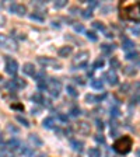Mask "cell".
<instances>
[{
    "label": "cell",
    "instance_id": "8fae6325",
    "mask_svg": "<svg viewBox=\"0 0 140 157\" xmlns=\"http://www.w3.org/2000/svg\"><path fill=\"white\" fill-rule=\"evenodd\" d=\"M105 95L107 94H104V95H93V94H87L86 95V101L90 104H95V102H100L101 100H104L105 98Z\"/></svg>",
    "mask_w": 140,
    "mask_h": 157
},
{
    "label": "cell",
    "instance_id": "1f68e13d",
    "mask_svg": "<svg viewBox=\"0 0 140 157\" xmlns=\"http://www.w3.org/2000/svg\"><path fill=\"white\" fill-rule=\"evenodd\" d=\"M81 16L84 17V18H91V17H93V10H91V8H87V10H83Z\"/></svg>",
    "mask_w": 140,
    "mask_h": 157
},
{
    "label": "cell",
    "instance_id": "83f0119b",
    "mask_svg": "<svg viewBox=\"0 0 140 157\" xmlns=\"http://www.w3.org/2000/svg\"><path fill=\"white\" fill-rule=\"evenodd\" d=\"M93 27L95 28V30H98V31H105V25H104L102 23H100V21H94Z\"/></svg>",
    "mask_w": 140,
    "mask_h": 157
},
{
    "label": "cell",
    "instance_id": "7a4b0ae2",
    "mask_svg": "<svg viewBox=\"0 0 140 157\" xmlns=\"http://www.w3.org/2000/svg\"><path fill=\"white\" fill-rule=\"evenodd\" d=\"M130 147H132V139H130L129 136H123V138L118 139V140L115 142V144H114L115 151L121 153V154H126V153H129Z\"/></svg>",
    "mask_w": 140,
    "mask_h": 157
},
{
    "label": "cell",
    "instance_id": "5bb4252c",
    "mask_svg": "<svg viewBox=\"0 0 140 157\" xmlns=\"http://www.w3.org/2000/svg\"><path fill=\"white\" fill-rule=\"evenodd\" d=\"M42 125H44V128H46V129H52L55 125V119L52 117L45 118V119L42 121Z\"/></svg>",
    "mask_w": 140,
    "mask_h": 157
},
{
    "label": "cell",
    "instance_id": "d4e9b609",
    "mask_svg": "<svg viewBox=\"0 0 140 157\" xmlns=\"http://www.w3.org/2000/svg\"><path fill=\"white\" fill-rule=\"evenodd\" d=\"M66 91H67V94L71 95V97H77V95H78L77 90H76L73 86H67V87H66Z\"/></svg>",
    "mask_w": 140,
    "mask_h": 157
},
{
    "label": "cell",
    "instance_id": "ab89813d",
    "mask_svg": "<svg viewBox=\"0 0 140 157\" xmlns=\"http://www.w3.org/2000/svg\"><path fill=\"white\" fill-rule=\"evenodd\" d=\"M130 31H132L133 35H140V28H139V27H132V28H130Z\"/></svg>",
    "mask_w": 140,
    "mask_h": 157
},
{
    "label": "cell",
    "instance_id": "4dcf8cb0",
    "mask_svg": "<svg viewBox=\"0 0 140 157\" xmlns=\"http://www.w3.org/2000/svg\"><path fill=\"white\" fill-rule=\"evenodd\" d=\"M80 112H81V111H80V108H78V107H73V108H71V110H70V117H78V115H80Z\"/></svg>",
    "mask_w": 140,
    "mask_h": 157
},
{
    "label": "cell",
    "instance_id": "9a60e30c",
    "mask_svg": "<svg viewBox=\"0 0 140 157\" xmlns=\"http://www.w3.org/2000/svg\"><path fill=\"white\" fill-rule=\"evenodd\" d=\"M59 56L60 58H67V56L71 53V47H62L60 49H59Z\"/></svg>",
    "mask_w": 140,
    "mask_h": 157
},
{
    "label": "cell",
    "instance_id": "d590c367",
    "mask_svg": "<svg viewBox=\"0 0 140 157\" xmlns=\"http://www.w3.org/2000/svg\"><path fill=\"white\" fill-rule=\"evenodd\" d=\"M67 4V1H64V0H60V1H55V8H62L64 7Z\"/></svg>",
    "mask_w": 140,
    "mask_h": 157
},
{
    "label": "cell",
    "instance_id": "d6986e66",
    "mask_svg": "<svg viewBox=\"0 0 140 157\" xmlns=\"http://www.w3.org/2000/svg\"><path fill=\"white\" fill-rule=\"evenodd\" d=\"M114 49H115V45H109V44H102L101 45V51L104 53H107V55H109Z\"/></svg>",
    "mask_w": 140,
    "mask_h": 157
},
{
    "label": "cell",
    "instance_id": "5b68a950",
    "mask_svg": "<svg viewBox=\"0 0 140 157\" xmlns=\"http://www.w3.org/2000/svg\"><path fill=\"white\" fill-rule=\"evenodd\" d=\"M6 72L10 76H14L18 72V63L14 59H11L10 56H6Z\"/></svg>",
    "mask_w": 140,
    "mask_h": 157
},
{
    "label": "cell",
    "instance_id": "ba28073f",
    "mask_svg": "<svg viewBox=\"0 0 140 157\" xmlns=\"http://www.w3.org/2000/svg\"><path fill=\"white\" fill-rule=\"evenodd\" d=\"M10 11H11V13H16V14H18V16H24L25 11H27V8H25V6H23V4L13 3V4L10 6Z\"/></svg>",
    "mask_w": 140,
    "mask_h": 157
},
{
    "label": "cell",
    "instance_id": "4316f807",
    "mask_svg": "<svg viewBox=\"0 0 140 157\" xmlns=\"http://www.w3.org/2000/svg\"><path fill=\"white\" fill-rule=\"evenodd\" d=\"M104 65H105V62H104V59H102V58H98V59H97V60L94 62L93 67H94V69H100V67H102Z\"/></svg>",
    "mask_w": 140,
    "mask_h": 157
},
{
    "label": "cell",
    "instance_id": "2e32d148",
    "mask_svg": "<svg viewBox=\"0 0 140 157\" xmlns=\"http://www.w3.org/2000/svg\"><path fill=\"white\" fill-rule=\"evenodd\" d=\"M7 144L10 146V149H13V150H16V149H18V147H21V142L18 140V139H16V138H11V139L8 140Z\"/></svg>",
    "mask_w": 140,
    "mask_h": 157
},
{
    "label": "cell",
    "instance_id": "ffe728a7",
    "mask_svg": "<svg viewBox=\"0 0 140 157\" xmlns=\"http://www.w3.org/2000/svg\"><path fill=\"white\" fill-rule=\"evenodd\" d=\"M11 86H16L17 88H24V87L27 86V83L24 81L23 78H14L13 83H11Z\"/></svg>",
    "mask_w": 140,
    "mask_h": 157
},
{
    "label": "cell",
    "instance_id": "8992f818",
    "mask_svg": "<svg viewBox=\"0 0 140 157\" xmlns=\"http://www.w3.org/2000/svg\"><path fill=\"white\" fill-rule=\"evenodd\" d=\"M49 91H51V94H52V97H59V94H60V83L58 81V80H55V78H51L49 80Z\"/></svg>",
    "mask_w": 140,
    "mask_h": 157
},
{
    "label": "cell",
    "instance_id": "7c38bea8",
    "mask_svg": "<svg viewBox=\"0 0 140 157\" xmlns=\"http://www.w3.org/2000/svg\"><path fill=\"white\" fill-rule=\"evenodd\" d=\"M23 72L25 73V74H28V76H35V74H37L35 67H34L32 63H25V65L23 66Z\"/></svg>",
    "mask_w": 140,
    "mask_h": 157
},
{
    "label": "cell",
    "instance_id": "4fadbf2b",
    "mask_svg": "<svg viewBox=\"0 0 140 157\" xmlns=\"http://www.w3.org/2000/svg\"><path fill=\"white\" fill-rule=\"evenodd\" d=\"M70 144H71L73 150H76V151H81L83 146H84V143L81 140H77V139H70Z\"/></svg>",
    "mask_w": 140,
    "mask_h": 157
},
{
    "label": "cell",
    "instance_id": "f35d334b",
    "mask_svg": "<svg viewBox=\"0 0 140 157\" xmlns=\"http://www.w3.org/2000/svg\"><path fill=\"white\" fill-rule=\"evenodd\" d=\"M95 142H98V143L104 144V143H105V139H104V136H102V135H97V136H95Z\"/></svg>",
    "mask_w": 140,
    "mask_h": 157
},
{
    "label": "cell",
    "instance_id": "f546056e",
    "mask_svg": "<svg viewBox=\"0 0 140 157\" xmlns=\"http://www.w3.org/2000/svg\"><path fill=\"white\" fill-rule=\"evenodd\" d=\"M86 35H87V38L90 39V41H93V42H95L97 39H98V37H97V34L93 31H87L86 32Z\"/></svg>",
    "mask_w": 140,
    "mask_h": 157
},
{
    "label": "cell",
    "instance_id": "6da1fadb",
    "mask_svg": "<svg viewBox=\"0 0 140 157\" xmlns=\"http://www.w3.org/2000/svg\"><path fill=\"white\" fill-rule=\"evenodd\" d=\"M122 18H128L132 21H140V3H134V4H129L126 7H122Z\"/></svg>",
    "mask_w": 140,
    "mask_h": 157
},
{
    "label": "cell",
    "instance_id": "e575fe53",
    "mask_svg": "<svg viewBox=\"0 0 140 157\" xmlns=\"http://www.w3.org/2000/svg\"><path fill=\"white\" fill-rule=\"evenodd\" d=\"M30 17H31V20H37V21H44V17L41 16V14H38V13H32Z\"/></svg>",
    "mask_w": 140,
    "mask_h": 157
},
{
    "label": "cell",
    "instance_id": "9c48e42d",
    "mask_svg": "<svg viewBox=\"0 0 140 157\" xmlns=\"http://www.w3.org/2000/svg\"><path fill=\"white\" fill-rule=\"evenodd\" d=\"M38 62L41 65H44V66H52V67H60V65L53 60V59H49V58H39Z\"/></svg>",
    "mask_w": 140,
    "mask_h": 157
},
{
    "label": "cell",
    "instance_id": "60d3db41",
    "mask_svg": "<svg viewBox=\"0 0 140 157\" xmlns=\"http://www.w3.org/2000/svg\"><path fill=\"white\" fill-rule=\"evenodd\" d=\"M59 118L62 119L63 122H67V117H66V115H62V114H60V115H59Z\"/></svg>",
    "mask_w": 140,
    "mask_h": 157
},
{
    "label": "cell",
    "instance_id": "7402d4cb",
    "mask_svg": "<svg viewBox=\"0 0 140 157\" xmlns=\"http://www.w3.org/2000/svg\"><path fill=\"white\" fill-rule=\"evenodd\" d=\"M122 70H123V73L128 74V76H134V74H136V67H133V66H126Z\"/></svg>",
    "mask_w": 140,
    "mask_h": 157
},
{
    "label": "cell",
    "instance_id": "3957f363",
    "mask_svg": "<svg viewBox=\"0 0 140 157\" xmlns=\"http://www.w3.org/2000/svg\"><path fill=\"white\" fill-rule=\"evenodd\" d=\"M87 62H88V52L83 51V52H78L74 60H73V70L80 69V67H87Z\"/></svg>",
    "mask_w": 140,
    "mask_h": 157
},
{
    "label": "cell",
    "instance_id": "30bf717a",
    "mask_svg": "<svg viewBox=\"0 0 140 157\" xmlns=\"http://www.w3.org/2000/svg\"><path fill=\"white\" fill-rule=\"evenodd\" d=\"M122 48H123V51L129 52L130 49H133V48H134V42H133L132 39H129V38H126V37H123V38H122Z\"/></svg>",
    "mask_w": 140,
    "mask_h": 157
},
{
    "label": "cell",
    "instance_id": "484cf974",
    "mask_svg": "<svg viewBox=\"0 0 140 157\" xmlns=\"http://www.w3.org/2000/svg\"><path fill=\"white\" fill-rule=\"evenodd\" d=\"M119 115H121V111H119V108H118L116 105H115V107H112V108H111V118H114V119H115V118H118Z\"/></svg>",
    "mask_w": 140,
    "mask_h": 157
},
{
    "label": "cell",
    "instance_id": "e0dca14e",
    "mask_svg": "<svg viewBox=\"0 0 140 157\" xmlns=\"http://www.w3.org/2000/svg\"><path fill=\"white\" fill-rule=\"evenodd\" d=\"M91 87L95 88V90H102L104 81H102L101 78H94V80H91Z\"/></svg>",
    "mask_w": 140,
    "mask_h": 157
},
{
    "label": "cell",
    "instance_id": "f1b7e54d",
    "mask_svg": "<svg viewBox=\"0 0 140 157\" xmlns=\"http://www.w3.org/2000/svg\"><path fill=\"white\" fill-rule=\"evenodd\" d=\"M30 140H31L32 143H35V144H38V146H41V144H42V140L39 139L37 135H30Z\"/></svg>",
    "mask_w": 140,
    "mask_h": 157
},
{
    "label": "cell",
    "instance_id": "b9f144b4",
    "mask_svg": "<svg viewBox=\"0 0 140 157\" xmlns=\"http://www.w3.org/2000/svg\"><path fill=\"white\" fill-rule=\"evenodd\" d=\"M88 4H90L91 7H95V6H98V3H97V1H88Z\"/></svg>",
    "mask_w": 140,
    "mask_h": 157
},
{
    "label": "cell",
    "instance_id": "603a6c76",
    "mask_svg": "<svg viewBox=\"0 0 140 157\" xmlns=\"http://www.w3.org/2000/svg\"><path fill=\"white\" fill-rule=\"evenodd\" d=\"M31 100L34 102H37V104H42V102H44V97H42L41 93H35V94H32Z\"/></svg>",
    "mask_w": 140,
    "mask_h": 157
},
{
    "label": "cell",
    "instance_id": "52a82bcc",
    "mask_svg": "<svg viewBox=\"0 0 140 157\" xmlns=\"http://www.w3.org/2000/svg\"><path fill=\"white\" fill-rule=\"evenodd\" d=\"M104 78L108 81V84H111V86H116L118 81H119L116 73L114 70H109V72H107V73H104Z\"/></svg>",
    "mask_w": 140,
    "mask_h": 157
},
{
    "label": "cell",
    "instance_id": "74e56055",
    "mask_svg": "<svg viewBox=\"0 0 140 157\" xmlns=\"http://www.w3.org/2000/svg\"><path fill=\"white\" fill-rule=\"evenodd\" d=\"M74 31H76V32H83V31H84L83 24H74Z\"/></svg>",
    "mask_w": 140,
    "mask_h": 157
},
{
    "label": "cell",
    "instance_id": "277c9868",
    "mask_svg": "<svg viewBox=\"0 0 140 157\" xmlns=\"http://www.w3.org/2000/svg\"><path fill=\"white\" fill-rule=\"evenodd\" d=\"M0 48L3 49H8V51H17V44L14 42V39H11L10 37L0 34Z\"/></svg>",
    "mask_w": 140,
    "mask_h": 157
},
{
    "label": "cell",
    "instance_id": "cb8c5ba5",
    "mask_svg": "<svg viewBox=\"0 0 140 157\" xmlns=\"http://www.w3.org/2000/svg\"><path fill=\"white\" fill-rule=\"evenodd\" d=\"M109 65H111L112 70H115V69H119V67H121V62L118 60L116 58H111V62H109Z\"/></svg>",
    "mask_w": 140,
    "mask_h": 157
},
{
    "label": "cell",
    "instance_id": "d6a6232c",
    "mask_svg": "<svg viewBox=\"0 0 140 157\" xmlns=\"http://www.w3.org/2000/svg\"><path fill=\"white\" fill-rule=\"evenodd\" d=\"M17 121H18L20 124H23L24 126H27V128L30 126V122H28V121H27L24 117H21V115H17Z\"/></svg>",
    "mask_w": 140,
    "mask_h": 157
},
{
    "label": "cell",
    "instance_id": "ac0fdd59",
    "mask_svg": "<svg viewBox=\"0 0 140 157\" xmlns=\"http://www.w3.org/2000/svg\"><path fill=\"white\" fill-rule=\"evenodd\" d=\"M77 131L80 133H88V132H90V125H87L86 122L77 124Z\"/></svg>",
    "mask_w": 140,
    "mask_h": 157
},
{
    "label": "cell",
    "instance_id": "44dd1931",
    "mask_svg": "<svg viewBox=\"0 0 140 157\" xmlns=\"http://www.w3.org/2000/svg\"><path fill=\"white\" fill-rule=\"evenodd\" d=\"M88 157H101V150L98 147H91L88 150Z\"/></svg>",
    "mask_w": 140,
    "mask_h": 157
},
{
    "label": "cell",
    "instance_id": "836d02e7",
    "mask_svg": "<svg viewBox=\"0 0 140 157\" xmlns=\"http://www.w3.org/2000/svg\"><path fill=\"white\" fill-rule=\"evenodd\" d=\"M126 59H128V60L137 59V52H134V51H133V52H128V53H126Z\"/></svg>",
    "mask_w": 140,
    "mask_h": 157
},
{
    "label": "cell",
    "instance_id": "8d00e7d4",
    "mask_svg": "<svg viewBox=\"0 0 140 157\" xmlns=\"http://www.w3.org/2000/svg\"><path fill=\"white\" fill-rule=\"evenodd\" d=\"M95 125H97V129L98 131H102L104 129V122H102L101 119H95Z\"/></svg>",
    "mask_w": 140,
    "mask_h": 157
}]
</instances>
